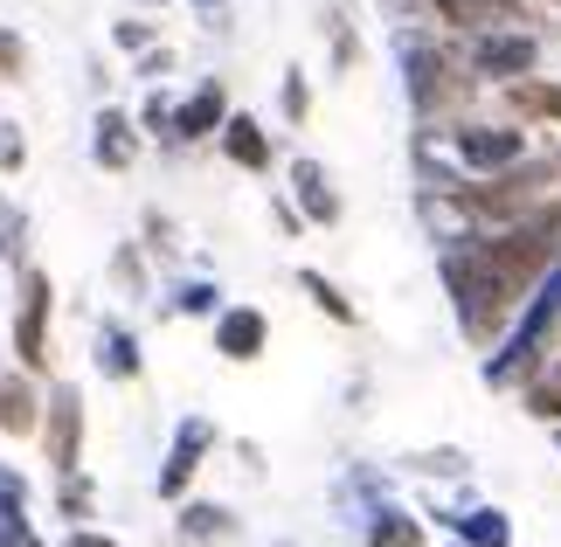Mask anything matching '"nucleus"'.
I'll return each mask as SVG.
<instances>
[{"instance_id":"nucleus-15","label":"nucleus","mask_w":561,"mask_h":547,"mask_svg":"<svg viewBox=\"0 0 561 547\" xmlns=\"http://www.w3.org/2000/svg\"><path fill=\"white\" fill-rule=\"evenodd\" d=\"M133 118L125 112H98V167H112V173H125L133 167Z\"/></svg>"},{"instance_id":"nucleus-7","label":"nucleus","mask_w":561,"mask_h":547,"mask_svg":"<svg viewBox=\"0 0 561 547\" xmlns=\"http://www.w3.org/2000/svg\"><path fill=\"white\" fill-rule=\"evenodd\" d=\"M42 423H49V465L70 478L77 471V451H83V396L70 381L49 388V409H42Z\"/></svg>"},{"instance_id":"nucleus-6","label":"nucleus","mask_w":561,"mask_h":547,"mask_svg":"<svg viewBox=\"0 0 561 547\" xmlns=\"http://www.w3.org/2000/svg\"><path fill=\"white\" fill-rule=\"evenodd\" d=\"M14 354H21V367H42V361H49V277H42V271H21Z\"/></svg>"},{"instance_id":"nucleus-33","label":"nucleus","mask_w":561,"mask_h":547,"mask_svg":"<svg viewBox=\"0 0 561 547\" xmlns=\"http://www.w3.org/2000/svg\"><path fill=\"white\" fill-rule=\"evenodd\" d=\"M0 257H8V236H0Z\"/></svg>"},{"instance_id":"nucleus-22","label":"nucleus","mask_w":561,"mask_h":547,"mask_svg":"<svg viewBox=\"0 0 561 547\" xmlns=\"http://www.w3.org/2000/svg\"><path fill=\"white\" fill-rule=\"evenodd\" d=\"M181 534H187V540H229L236 520H229L222 506H187V513H181Z\"/></svg>"},{"instance_id":"nucleus-20","label":"nucleus","mask_w":561,"mask_h":547,"mask_svg":"<svg viewBox=\"0 0 561 547\" xmlns=\"http://www.w3.org/2000/svg\"><path fill=\"white\" fill-rule=\"evenodd\" d=\"M368 547H423V527H416L409 513L381 506V513H375V527H368Z\"/></svg>"},{"instance_id":"nucleus-14","label":"nucleus","mask_w":561,"mask_h":547,"mask_svg":"<svg viewBox=\"0 0 561 547\" xmlns=\"http://www.w3.org/2000/svg\"><path fill=\"white\" fill-rule=\"evenodd\" d=\"M222 152H229L236 167H250V173L271 167V139H264V125H256V118H229L222 125Z\"/></svg>"},{"instance_id":"nucleus-4","label":"nucleus","mask_w":561,"mask_h":547,"mask_svg":"<svg viewBox=\"0 0 561 547\" xmlns=\"http://www.w3.org/2000/svg\"><path fill=\"white\" fill-rule=\"evenodd\" d=\"M534 62H541V42H534L520 21H513V29H479L471 35V77L513 83V77H534Z\"/></svg>"},{"instance_id":"nucleus-17","label":"nucleus","mask_w":561,"mask_h":547,"mask_svg":"<svg viewBox=\"0 0 561 547\" xmlns=\"http://www.w3.org/2000/svg\"><path fill=\"white\" fill-rule=\"evenodd\" d=\"M506 104L520 118H561V83H534V77H513L506 83Z\"/></svg>"},{"instance_id":"nucleus-18","label":"nucleus","mask_w":561,"mask_h":547,"mask_svg":"<svg viewBox=\"0 0 561 547\" xmlns=\"http://www.w3.org/2000/svg\"><path fill=\"white\" fill-rule=\"evenodd\" d=\"M35 415H42V409H35V388H28V381H21V375L0 381V430H8V436H28Z\"/></svg>"},{"instance_id":"nucleus-3","label":"nucleus","mask_w":561,"mask_h":547,"mask_svg":"<svg viewBox=\"0 0 561 547\" xmlns=\"http://www.w3.org/2000/svg\"><path fill=\"white\" fill-rule=\"evenodd\" d=\"M396 56H402V83H409L416 118H444V112H458V104H465L471 77H458V62H450L430 35L402 29V35H396Z\"/></svg>"},{"instance_id":"nucleus-28","label":"nucleus","mask_w":561,"mask_h":547,"mask_svg":"<svg viewBox=\"0 0 561 547\" xmlns=\"http://www.w3.org/2000/svg\"><path fill=\"white\" fill-rule=\"evenodd\" d=\"M83 506H91V486H83V478L70 471V478H62V513H70V520H77Z\"/></svg>"},{"instance_id":"nucleus-9","label":"nucleus","mask_w":561,"mask_h":547,"mask_svg":"<svg viewBox=\"0 0 561 547\" xmlns=\"http://www.w3.org/2000/svg\"><path fill=\"white\" fill-rule=\"evenodd\" d=\"M423 14L450 21V29L479 35V29H513V21H527L520 0H423Z\"/></svg>"},{"instance_id":"nucleus-24","label":"nucleus","mask_w":561,"mask_h":547,"mask_svg":"<svg viewBox=\"0 0 561 547\" xmlns=\"http://www.w3.org/2000/svg\"><path fill=\"white\" fill-rule=\"evenodd\" d=\"M21 62H28V49H21V35L14 29H0V83L21 77Z\"/></svg>"},{"instance_id":"nucleus-12","label":"nucleus","mask_w":561,"mask_h":547,"mask_svg":"<svg viewBox=\"0 0 561 547\" xmlns=\"http://www.w3.org/2000/svg\"><path fill=\"white\" fill-rule=\"evenodd\" d=\"M0 547H42V534L28 527V486L0 465Z\"/></svg>"},{"instance_id":"nucleus-8","label":"nucleus","mask_w":561,"mask_h":547,"mask_svg":"<svg viewBox=\"0 0 561 547\" xmlns=\"http://www.w3.org/2000/svg\"><path fill=\"white\" fill-rule=\"evenodd\" d=\"M208 444H215V423H208V415H187V423L174 430V451H167V465H160V499H181V492H187V478L202 471Z\"/></svg>"},{"instance_id":"nucleus-5","label":"nucleus","mask_w":561,"mask_h":547,"mask_svg":"<svg viewBox=\"0 0 561 547\" xmlns=\"http://www.w3.org/2000/svg\"><path fill=\"white\" fill-rule=\"evenodd\" d=\"M450 146H458L465 173H506L513 160H527V133H520V125H458Z\"/></svg>"},{"instance_id":"nucleus-10","label":"nucleus","mask_w":561,"mask_h":547,"mask_svg":"<svg viewBox=\"0 0 561 547\" xmlns=\"http://www.w3.org/2000/svg\"><path fill=\"white\" fill-rule=\"evenodd\" d=\"M264 340H271V326H264L256 305H229V312L215 319V354H222V361H256Z\"/></svg>"},{"instance_id":"nucleus-2","label":"nucleus","mask_w":561,"mask_h":547,"mask_svg":"<svg viewBox=\"0 0 561 547\" xmlns=\"http://www.w3.org/2000/svg\"><path fill=\"white\" fill-rule=\"evenodd\" d=\"M554 333H561V257L548 264V277L534 284L527 312L506 326V346H500V361H485V381L492 388L534 381V375H541V361L554 354Z\"/></svg>"},{"instance_id":"nucleus-30","label":"nucleus","mask_w":561,"mask_h":547,"mask_svg":"<svg viewBox=\"0 0 561 547\" xmlns=\"http://www.w3.org/2000/svg\"><path fill=\"white\" fill-rule=\"evenodd\" d=\"M146 125H153V133H167V139H174V104H167V98H153V104H146V112H139Z\"/></svg>"},{"instance_id":"nucleus-11","label":"nucleus","mask_w":561,"mask_h":547,"mask_svg":"<svg viewBox=\"0 0 561 547\" xmlns=\"http://www.w3.org/2000/svg\"><path fill=\"white\" fill-rule=\"evenodd\" d=\"M222 125H229V91L222 83H202L174 112V139H208V133H222Z\"/></svg>"},{"instance_id":"nucleus-23","label":"nucleus","mask_w":561,"mask_h":547,"mask_svg":"<svg viewBox=\"0 0 561 547\" xmlns=\"http://www.w3.org/2000/svg\"><path fill=\"white\" fill-rule=\"evenodd\" d=\"M298 284H306V292L319 298V312H327V319H340V326H354V305H347V298H340V292H333V284H327V277H319V271H298Z\"/></svg>"},{"instance_id":"nucleus-29","label":"nucleus","mask_w":561,"mask_h":547,"mask_svg":"<svg viewBox=\"0 0 561 547\" xmlns=\"http://www.w3.org/2000/svg\"><path fill=\"white\" fill-rule=\"evenodd\" d=\"M112 42H118V49H146V42H153V29H146V21H118Z\"/></svg>"},{"instance_id":"nucleus-16","label":"nucleus","mask_w":561,"mask_h":547,"mask_svg":"<svg viewBox=\"0 0 561 547\" xmlns=\"http://www.w3.org/2000/svg\"><path fill=\"white\" fill-rule=\"evenodd\" d=\"M98 367L112 381H133L139 375V340L125 333V326H104V333H98Z\"/></svg>"},{"instance_id":"nucleus-27","label":"nucleus","mask_w":561,"mask_h":547,"mask_svg":"<svg viewBox=\"0 0 561 547\" xmlns=\"http://www.w3.org/2000/svg\"><path fill=\"white\" fill-rule=\"evenodd\" d=\"M306 104H312V91H306V77H285V118H306Z\"/></svg>"},{"instance_id":"nucleus-26","label":"nucleus","mask_w":561,"mask_h":547,"mask_svg":"<svg viewBox=\"0 0 561 547\" xmlns=\"http://www.w3.org/2000/svg\"><path fill=\"white\" fill-rule=\"evenodd\" d=\"M21 160H28L21 133H14V125H0V173H21Z\"/></svg>"},{"instance_id":"nucleus-21","label":"nucleus","mask_w":561,"mask_h":547,"mask_svg":"<svg viewBox=\"0 0 561 547\" xmlns=\"http://www.w3.org/2000/svg\"><path fill=\"white\" fill-rule=\"evenodd\" d=\"M458 534H465L471 547H506V540H513V527H506V513H500V506L465 513V520H458Z\"/></svg>"},{"instance_id":"nucleus-19","label":"nucleus","mask_w":561,"mask_h":547,"mask_svg":"<svg viewBox=\"0 0 561 547\" xmlns=\"http://www.w3.org/2000/svg\"><path fill=\"white\" fill-rule=\"evenodd\" d=\"M527 409L541 415V423H561V340H554V354H548V367L527 381Z\"/></svg>"},{"instance_id":"nucleus-13","label":"nucleus","mask_w":561,"mask_h":547,"mask_svg":"<svg viewBox=\"0 0 561 547\" xmlns=\"http://www.w3.org/2000/svg\"><path fill=\"white\" fill-rule=\"evenodd\" d=\"M291 187H298V202H306L312 223H340V194L327 187V167H319V160H298L291 167Z\"/></svg>"},{"instance_id":"nucleus-25","label":"nucleus","mask_w":561,"mask_h":547,"mask_svg":"<svg viewBox=\"0 0 561 547\" xmlns=\"http://www.w3.org/2000/svg\"><path fill=\"white\" fill-rule=\"evenodd\" d=\"M174 312H215V284H181V292H174Z\"/></svg>"},{"instance_id":"nucleus-34","label":"nucleus","mask_w":561,"mask_h":547,"mask_svg":"<svg viewBox=\"0 0 561 547\" xmlns=\"http://www.w3.org/2000/svg\"><path fill=\"white\" fill-rule=\"evenodd\" d=\"M139 8H160V0H139Z\"/></svg>"},{"instance_id":"nucleus-31","label":"nucleus","mask_w":561,"mask_h":547,"mask_svg":"<svg viewBox=\"0 0 561 547\" xmlns=\"http://www.w3.org/2000/svg\"><path fill=\"white\" fill-rule=\"evenodd\" d=\"M194 8H202L208 29H229V0H194Z\"/></svg>"},{"instance_id":"nucleus-1","label":"nucleus","mask_w":561,"mask_h":547,"mask_svg":"<svg viewBox=\"0 0 561 547\" xmlns=\"http://www.w3.org/2000/svg\"><path fill=\"white\" fill-rule=\"evenodd\" d=\"M444 284H450V298H458V326H465L471 346H492L513 326V312H520V292L492 271L479 236H458V243L444 250Z\"/></svg>"},{"instance_id":"nucleus-32","label":"nucleus","mask_w":561,"mask_h":547,"mask_svg":"<svg viewBox=\"0 0 561 547\" xmlns=\"http://www.w3.org/2000/svg\"><path fill=\"white\" fill-rule=\"evenodd\" d=\"M62 547H118V540H112V534H70Z\"/></svg>"}]
</instances>
